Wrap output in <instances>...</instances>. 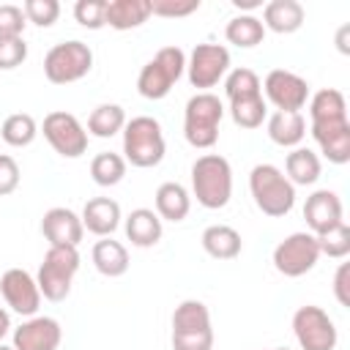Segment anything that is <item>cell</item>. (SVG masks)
<instances>
[{
	"label": "cell",
	"mask_w": 350,
	"mask_h": 350,
	"mask_svg": "<svg viewBox=\"0 0 350 350\" xmlns=\"http://www.w3.org/2000/svg\"><path fill=\"white\" fill-rule=\"evenodd\" d=\"M41 232L49 241V246H79L85 227L82 219L71 208H49L41 219Z\"/></svg>",
	"instance_id": "obj_19"
},
{
	"label": "cell",
	"mask_w": 350,
	"mask_h": 350,
	"mask_svg": "<svg viewBox=\"0 0 350 350\" xmlns=\"http://www.w3.org/2000/svg\"><path fill=\"white\" fill-rule=\"evenodd\" d=\"M230 71V52L221 44H197L191 49V57L186 60V74L191 88L200 93H211Z\"/></svg>",
	"instance_id": "obj_11"
},
{
	"label": "cell",
	"mask_w": 350,
	"mask_h": 350,
	"mask_svg": "<svg viewBox=\"0 0 350 350\" xmlns=\"http://www.w3.org/2000/svg\"><path fill=\"white\" fill-rule=\"evenodd\" d=\"M317 238V246H320V254H328L334 260H345L350 254V227L342 221L336 224L334 230L323 232V235H314Z\"/></svg>",
	"instance_id": "obj_34"
},
{
	"label": "cell",
	"mask_w": 350,
	"mask_h": 350,
	"mask_svg": "<svg viewBox=\"0 0 350 350\" xmlns=\"http://www.w3.org/2000/svg\"><path fill=\"white\" fill-rule=\"evenodd\" d=\"M126 126V112L120 104H98L90 115H88V131L98 139H109L118 131H123Z\"/></svg>",
	"instance_id": "obj_30"
},
{
	"label": "cell",
	"mask_w": 350,
	"mask_h": 350,
	"mask_svg": "<svg viewBox=\"0 0 350 350\" xmlns=\"http://www.w3.org/2000/svg\"><path fill=\"white\" fill-rule=\"evenodd\" d=\"M265 101L276 107V112H301L309 101V85L304 77L287 68H273L265 74L262 82Z\"/></svg>",
	"instance_id": "obj_14"
},
{
	"label": "cell",
	"mask_w": 350,
	"mask_h": 350,
	"mask_svg": "<svg viewBox=\"0 0 350 350\" xmlns=\"http://www.w3.org/2000/svg\"><path fill=\"white\" fill-rule=\"evenodd\" d=\"M150 19V0H107V25L134 30Z\"/></svg>",
	"instance_id": "obj_27"
},
{
	"label": "cell",
	"mask_w": 350,
	"mask_h": 350,
	"mask_svg": "<svg viewBox=\"0 0 350 350\" xmlns=\"http://www.w3.org/2000/svg\"><path fill=\"white\" fill-rule=\"evenodd\" d=\"M44 139L52 145L55 153H60L63 159H79L88 150V131L79 123L77 115L66 112V109H55L44 118Z\"/></svg>",
	"instance_id": "obj_13"
},
{
	"label": "cell",
	"mask_w": 350,
	"mask_h": 350,
	"mask_svg": "<svg viewBox=\"0 0 350 350\" xmlns=\"http://www.w3.org/2000/svg\"><path fill=\"white\" fill-rule=\"evenodd\" d=\"M82 227L98 238H109L120 227V205L112 197H93L82 208Z\"/></svg>",
	"instance_id": "obj_20"
},
{
	"label": "cell",
	"mask_w": 350,
	"mask_h": 350,
	"mask_svg": "<svg viewBox=\"0 0 350 350\" xmlns=\"http://www.w3.org/2000/svg\"><path fill=\"white\" fill-rule=\"evenodd\" d=\"M235 3V8H246V11H252V8H260L262 5V0H232Z\"/></svg>",
	"instance_id": "obj_44"
},
{
	"label": "cell",
	"mask_w": 350,
	"mask_h": 350,
	"mask_svg": "<svg viewBox=\"0 0 350 350\" xmlns=\"http://www.w3.org/2000/svg\"><path fill=\"white\" fill-rule=\"evenodd\" d=\"M224 118V104L216 93H194L183 109V137L191 148L208 150L219 139V123Z\"/></svg>",
	"instance_id": "obj_5"
},
{
	"label": "cell",
	"mask_w": 350,
	"mask_h": 350,
	"mask_svg": "<svg viewBox=\"0 0 350 350\" xmlns=\"http://www.w3.org/2000/svg\"><path fill=\"white\" fill-rule=\"evenodd\" d=\"M79 271V252L77 246H49L41 268H38V290L46 301H66L71 293V282Z\"/></svg>",
	"instance_id": "obj_8"
},
{
	"label": "cell",
	"mask_w": 350,
	"mask_h": 350,
	"mask_svg": "<svg viewBox=\"0 0 350 350\" xmlns=\"http://www.w3.org/2000/svg\"><path fill=\"white\" fill-rule=\"evenodd\" d=\"M25 11L14 3H3L0 5V38H22L25 33Z\"/></svg>",
	"instance_id": "obj_37"
},
{
	"label": "cell",
	"mask_w": 350,
	"mask_h": 350,
	"mask_svg": "<svg viewBox=\"0 0 350 350\" xmlns=\"http://www.w3.org/2000/svg\"><path fill=\"white\" fill-rule=\"evenodd\" d=\"M249 191L265 216H287L295 205V186L276 164H257L249 172Z\"/></svg>",
	"instance_id": "obj_4"
},
{
	"label": "cell",
	"mask_w": 350,
	"mask_h": 350,
	"mask_svg": "<svg viewBox=\"0 0 350 350\" xmlns=\"http://www.w3.org/2000/svg\"><path fill=\"white\" fill-rule=\"evenodd\" d=\"M317 260H320V246L312 232H293L284 241H279L273 249V268L287 279H298L309 273L317 265Z\"/></svg>",
	"instance_id": "obj_10"
},
{
	"label": "cell",
	"mask_w": 350,
	"mask_h": 350,
	"mask_svg": "<svg viewBox=\"0 0 350 350\" xmlns=\"http://www.w3.org/2000/svg\"><path fill=\"white\" fill-rule=\"evenodd\" d=\"M0 293L16 314L36 317V312L41 306V290H38L36 276H30L25 268H8L0 276Z\"/></svg>",
	"instance_id": "obj_15"
},
{
	"label": "cell",
	"mask_w": 350,
	"mask_h": 350,
	"mask_svg": "<svg viewBox=\"0 0 350 350\" xmlns=\"http://www.w3.org/2000/svg\"><path fill=\"white\" fill-rule=\"evenodd\" d=\"M304 219H306L312 235H323V232L334 230L336 224H342L345 208H342L339 194L331 189H317L314 194H309L306 205H304Z\"/></svg>",
	"instance_id": "obj_18"
},
{
	"label": "cell",
	"mask_w": 350,
	"mask_h": 350,
	"mask_svg": "<svg viewBox=\"0 0 350 350\" xmlns=\"http://www.w3.org/2000/svg\"><path fill=\"white\" fill-rule=\"evenodd\" d=\"M331 118H347V101L336 88H323L309 98V123Z\"/></svg>",
	"instance_id": "obj_32"
},
{
	"label": "cell",
	"mask_w": 350,
	"mask_h": 350,
	"mask_svg": "<svg viewBox=\"0 0 350 350\" xmlns=\"http://www.w3.org/2000/svg\"><path fill=\"white\" fill-rule=\"evenodd\" d=\"M191 194L208 211H219L232 197V167L219 153H202L191 164Z\"/></svg>",
	"instance_id": "obj_2"
},
{
	"label": "cell",
	"mask_w": 350,
	"mask_h": 350,
	"mask_svg": "<svg viewBox=\"0 0 350 350\" xmlns=\"http://www.w3.org/2000/svg\"><path fill=\"white\" fill-rule=\"evenodd\" d=\"M161 235H164V227H161V219L156 216V211L134 208L126 216V238L131 241V246L150 249V246H156L161 241Z\"/></svg>",
	"instance_id": "obj_23"
},
{
	"label": "cell",
	"mask_w": 350,
	"mask_h": 350,
	"mask_svg": "<svg viewBox=\"0 0 350 350\" xmlns=\"http://www.w3.org/2000/svg\"><path fill=\"white\" fill-rule=\"evenodd\" d=\"M268 137L279 148H298L306 137V118L301 112H273L265 120Z\"/></svg>",
	"instance_id": "obj_24"
},
{
	"label": "cell",
	"mask_w": 350,
	"mask_h": 350,
	"mask_svg": "<svg viewBox=\"0 0 350 350\" xmlns=\"http://www.w3.org/2000/svg\"><path fill=\"white\" fill-rule=\"evenodd\" d=\"M350 262H339L336 273H334V295L342 306H350Z\"/></svg>",
	"instance_id": "obj_41"
},
{
	"label": "cell",
	"mask_w": 350,
	"mask_h": 350,
	"mask_svg": "<svg viewBox=\"0 0 350 350\" xmlns=\"http://www.w3.org/2000/svg\"><path fill=\"white\" fill-rule=\"evenodd\" d=\"M0 350H14V347H8V345H3V342H0Z\"/></svg>",
	"instance_id": "obj_45"
},
{
	"label": "cell",
	"mask_w": 350,
	"mask_h": 350,
	"mask_svg": "<svg viewBox=\"0 0 350 350\" xmlns=\"http://www.w3.org/2000/svg\"><path fill=\"white\" fill-rule=\"evenodd\" d=\"M172 350H213L211 312L202 301L186 298L172 312Z\"/></svg>",
	"instance_id": "obj_6"
},
{
	"label": "cell",
	"mask_w": 350,
	"mask_h": 350,
	"mask_svg": "<svg viewBox=\"0 0 350 350\" xmlns=\"http://www.w3.org/2000/svg\"><path fill=\"white\" fill-rule=\"evenodd\" d=\"M284 172H287V180L293 186H312L323 172V164H320V156L314 150L293 148L284 159Z\"/></svg>",
	"instance_id": "obj_28"
},
{
	"label": "cell",
	"mask_w": 350,
	"mask_h": 350,
	"mask_svg": "<svg viewBox=\"0 0 350 350\" xmlns=\"http://www.w3.org/2000/svg\"><path fill=\"white\" fill-rule=\"evenodd\" d=\"M202 249L213 257V260H235L243 249L241 232L230 224H211L202 230Z\"/></svg>",
	"instance_id": "obj_25"
},
{
	"label": "cell",
	"mask_w": 350,
	"mask_h": 350,
	"mask_svg": "<svg viewBox=\"0 0 350 350\" xmlns=\"http://www.w3.org/2000/svg\"><path fill=\"white\" fill-rule=\"evenodd\" d=\"M90 257H93V265H96V271L101 276L118 279V276H123L129 271V252H126V246L120 241H112V235L96 241Z\"/></svg>",
	"instance_id": "obj_26"
},
{
	"label": "cell",
	"mask_w": 350,
	"mask_h": 350,
	"mask_svg": "<svg viewBox=\"0 0 350 350\" xmlns=\"http://www.w3.org/2000/svg\"><path fill=\"white\" fill-rule=\"evenodd\" d=\"M123 159L131 167L148 170L161 164L164 153H167V142H164V131L161 123L150 115H137L131 120H126L123 126Z\"/></svg>",
	"instance_id": "obj_3"
},
{
	"label": "cell",
	"mask_w": 350,
	"mask_h": 350,
	"mask_svg": "<svg viewBox=\"0 0 350 350\" xmlns=\"http://www.w3.org/2000/svg\"><path fill=\"white\" fill-rule=\"evenodd\" d=\"M27 60V44L25 38H0V68L11 71Z\"/></svg>",
	"instance_id": "obj_39"
},
{
	"label": "cell",
	"mask_w": 350,
	"mask_h": 350,
	"mask_svg": "<svg viewBox=\"0 0 350 350\" xmlns=\"http://www.w3.org/2000/svg\"><path fill=\"white\" fill-rule=\"evenodd\" d=\"M273 350H287V347H273Z\"/></svg>",
	"instance_id": "obj_46"
},
{
	"label": "cell",
	"mask_w": 350,
	"mask_h": 350,
	"mask_svg": "<svg viewBox=\"0 0 350 350\" xmlns=\"http://www.w3.org/2000/svg\"><path fill=\"white\" fill-rule=\"evenodd\" d=\"M25 19L38 25V27H52L60 16V3L57 0H25L22 3Z\"/></svg>",
	"instance_id": "obj_35"
},
{
	"label": "cell",
	"mask_w": 350,
	"mask_h": 350,
	"mask_svg": "<svg viewBox=\"0 0 350 350\" xmlns=\"http://www.w3.org/2000/svg\"><path fill=\"white\" fill-rule=\"evenodd\" d=\"M224 38L241 49H252L257 44H262L265 38V27L262 22L254 16V14H241V16H232L224 27Z\"/></svg>",
	"instance_id": "obj_29"
},
{
	"label": "cell",
	"mask_w": 350,
	"mask_h": 350,
	"mask_svg": "<svg viewBox=\"0 0 350 350\" xmlns=\"http://www.w3.org/2000/svg\"><path fill=\"white\" fill-rule=\"evenodd\" d=\"M347 33H350V25H345L342 30H339V36H336V44H339V49L347 55L350 52V46H347Z\"/></svg>",
	"instance_id": "obj_43"
},
{
	"label": "cell",
	"mask_w": 350,
	"mask_h": 350,
	"mask_svg": "<svg viewBox=\"0 0 350 350\" xmlns=\"http://www.w3.org/2000/svg\"><path fill=\"white\" fill-rule=\"evenodd\" d=\"M16 186H19V164L14 156L0 153V197L16 191Z\"/></svg>",
	"instance_id": "obj_40"
},
{
	"label": "cell",
	"mask_w": 350,
	"mask_h": 350,
	"mask_svg": "<svg viewBox=\"0 0 350 350\" xmlns=\"http://www.w3.org/2000/svg\"><path fill=\"white\" fill-rule=\"evenodd\" d=\"M93 68V49L85 41H60L44 55V77L52 85H71Z\"/></svg>",
	"instance_id": "obj_9"
},
{
	"label": "cell",
	"mask_w": 350,
	"mask_h": 350,
	"mask_svg": "<svg viewBox=\"0 0 350 350\" xmlns=\"http://www.w3.org/2000/svg\"><path fill=\"white\" fill-rule=\"evenodd\" d=\"M304 16H306V11H304V5L298 0H271V3H265L260 22H262L265 30L287 36V33L301 30Z\"/></svg>",
	"instance_id": "obj_21"
},
{
	"label": "cell",
	"mask_w": 350,
	"mask_h": 350,
	"mask_svg": "<svg viewBox=\"0 0 350 350\" xmlns=\"http://www.w3.org/2000/svg\"><path fill=\"white\" fill-rule=\"evenodd\" d=\"M224 93L230 101V115L241 129H260L268 107L262 98V82L252 68H232L224 79Z\"/></svg>",
	"instance_id": "obj_1"
},
{
	"label": "cell",
	"mask_w": 350,
	"mask_h": 350,
	"mask_svg": "<svg viewBox=\"0 0 350 350\" xmlns=\"http://www.w3.org/2000/svg\"><path fill=\"white\" fill-rule=\"evenodd\" d=\"M293 334L301 350H334L339 342L336 325L325 309L306 304L293 314Z\"/></svg>",
	"instance_id": "obj_12"
},
{
	"label": "cell",
	"mask_w": 350,
	"mask_h": 350,
	"mask_svg": "<svg viewBox=\"0 0 350 350\" xmlns=\"http://www.w3.org/2000/svg\"><path fill=\"white\" fill-rule=\"evenodd\" d=\"M186 71V55L180 46H161L139 71L137 90L148 101L164 98Z\"/></svg>",
	"instance_id": "obj_7"
},
{
	"label": "cell",
	"mask_w": 350,
	"mask_h": 350,
	"mask_svg": "<svg viewBox=\"0 0 350 350\" xmlns=\"http://www.w3.org/2000/svg\"><path fill=\"white\" fill-rule=\"evenodd\" d=\"M74 19L88 30H101L107 25V0H77Z\"/></svg>",
	"instance_id": "obj_36"
},
{
	"label": "cell",
	"mask_w": 350,
	"mask_h": 350,
	"mask_svg": "<svg viewBox=\"0 0 350 350\" xmlns=\"http://www.w3.org/2000/svg\"><path fill=\"white\" fill-rule=\"evenodd\" d=\"M63 342V328L55 317L36 314L14 328V350H57Z\"/></svg>",
	"instance_id": "obj_17"
},
{
	"label": "cell",
	"mask_w": 350,
	"mask_h": 350,
	"mask_svg": "<svg viewBox=\"0 0 350 350\" xmlns=\"http://www.w3.org/2000/svg\"><path fill=\"white\" fill-rule=\"evenodd\" d=\"M8 331H11V314L0 306V342H3V336H5Z\"/></svg>",
	"instance_id": "obj_42"
},
{
	"label": "cell",
	"mask_w": 350,
	"mask_h": 350,
	"mask_svg": "<svg viewBox=\"0 0 350 350\" xmlns=\"http://www.w3.org/2000/svg\"><path fill=\"white\" fill-rule=\"evenodd\" d=\"M126 175V159L120 153H112V150H104L98 156H93L90 161V178L98 183V186H118Z\"/></svg>",
	"instance_id": "obj_33"
},
{
	"label": "cell",
	"mask_w": 350,
	"mask_h": 350,
	"mask_svg": "<svg viewBox=\"0 0 350 350\" xmlns=\"http://www.w3.org/2000/svg\"><path fill=\"white\" fill-rule=\"evenodd\" d=\"M309 131H312L320 153L331 164H347L350 161V120L347 118L312 120Z\"/></svg>",
	"instance_id": "obj_16"
},
{
	"label": "cell",
	"mask_w": 350,
	"mask_h": 350,
	"mask_svg": "<svg viewBox=\"0 0 350 350\" xmlns=\"http://www.w3.org/2000/svg\"><path fill=\"white\" fill-rule=\"evenodd\" d=\"M200 11V0H150V16L180 19Z\"/></svg>",
	"instance_id": "obj_38"
},
{
	"label": "cell",
	"mask_w": 350,
	"mask_h": 350,
	"mask_svg": "<svg viewBox=\"0 0 350 350\" xmlns=\"http://www.w3.org/2000/svg\"><path fill=\"white\" fill-rule=\"evenodd\" d=\"M191 211V194L186 191L183 183L167 180L156 189V216L161 221H183Z\"/></svg>",
	"instance_id": "obj_22"
},
{
	"label": "cell",
	"mask_w": 350,
	"mask_h": 350,
	"mask_svg": "<svg viewBox=\"0 0 350 350\" xmlns=\"http://www.w3.org/2000/svg\"><path fill=\"white\" fill-rule=\"evenodd\" d=\"M36 134H38V123H36V118L27 115V112H14V115H8V118L3 120V126H0V137H3V142L11 145V148H27V145L36 139Z\"/></svg>",
	"instance_id": "obj_31"
}]
</instances>
